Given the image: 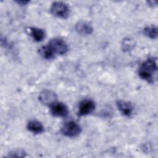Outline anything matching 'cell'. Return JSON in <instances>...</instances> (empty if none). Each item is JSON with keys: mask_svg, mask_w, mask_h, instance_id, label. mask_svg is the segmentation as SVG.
Wrapping results in <instances>:
<instances>
[{"mask_svg": "<svg viewBox=\"0 0 158 158\" xmlns=\"http://www.w3.org/2000/svg\"><path fill=\"white\" fill-rule=\"evenodd\" d=\"M95 109V103L91 99H84L78 106V116L87 115L93 112Z\"/></svg>", "mask_w": 158, "mask_h": 158, "instance_id": "cell-6", "label": "cell"}, {"mask_svg": "<svg viewBox=\"0 0 158 158\" xmlns=\"http://www.w3.org/2000/svg\"><path fill=\"white\" fill-rule=\"evenodd\" d=\"M75 30L78 34L81 35H90L93 30V27L89 23L83 21H80L76 24Z\"/></svg>", "mask_w": 158, "mask_h": 158, "instance_id": "cell-9", "label": "cell"}, {"mask_svg": "<svg viewBox=\"0 0 158 158\" xmlns=\"http://www.w3.org/2000/svg\"><path fill=\"white\" fill-rule=\"evenodd\" d=\"M157 70V63L153 58H149L145 60L139 67L138 74L141 78L149 83H154V74Z\"/></svg>", "mask_w": 158, "mask_h": 158, "instance_id": "cell-1", "label": "cell"}, {"mask_svg": "<svg viewBox=\"0 0 158 158\" xmlns=\"http://www.w3.org/2000/svg\"><path fill=\"white\" fill-rule=\"evenodd\" d=\"M48 45L55 54L62 55L65 54L68 51L67 44L64 40L60 38L52 39Z\"/></svg>", "mask_w": 158, "mask_h": 158, "instance_id": "cell-4", "label": "cell"}, {"mask_svg": "<svg viewBox=\"0 0 158 158\" xmlns=\"http://www.w3.org/2000/svg\"><path fill=\"white\" fill-rule=\"evenodd\" d=\"M38 98L42 104L51 106L52 104L56 102L57 99V96L54 92L46 89L40 93Z\"/></svg>", "mask_w": 158, "mask_h": 158, "instance_id": "cell-7", "label": "cell"}, {"mask_svg": "<svg viewBox=\"0 0 158 158\" xmlns=\"http://www.w3.org/2000/svg\"><path fill=\"white\" fill-rule=\"evenodd\" d=\"M17 2L22 5H26L27 3L29 2V1H17Z\"/></svg>", "mask_w": 158, "mask_h": 158, "instance_id": "cell-17", "label": "cell"}, {"mask_svg": "<svg viewBox=\"0 0 158 158\" xmlns=\"http://www.w3.org/2000/svg\"><path fill=\"white\" fill-rule=\"evenodd\" d=\"M148 3L149 4V6H155L157 5V1H148Z\"/></svg>", "mask_w": 158, "mask_h": 158, "instance_id": "cell-16", "label": "cell"}, {"mask_svg": "<svg viewBox=\"0 0 158 158\" xmlns=\"http://www.w3.org/2000/svg\"><path fill=\"white\" fill-rule=\"evenodd\" d=\"M61 131L64 135L67 137L73 138L80 135L81 131V128L75 122L69 121L63 125Z\"/></svg>", "mask_w": 158, "mask_h": 158, "instance_id": "cell-3", "label": "cell"}, {"mask_svg": "<svg viewBox=\"0 0 158 158\" xmlns=\"http://www.w3.org/2000/svg\"><path fill=\"white\" fill-rule=\"evenodd\" d=\"M50 112L54 117H65L69 114V110L65 104L62 102H55L50 106Z\"/></svg>", "mask_w": 158, "mask_h": 158, "instance_id": "cell-5", "label": "cell"}, {"mask_svg": "<svg viewBox=\"0 0 158 158\" xmlns=\"http://www.w3.org/2000/svg\"><path fill=\"white\" fill-rule=\"evenodd\" d=\"M51 13L59 18L66 19L70 14V8L68 4L62 1L54 2L50 8Z\"/></svg>", "mask_w": 158, "mask_h": 158, "instance_id": "cell-2", "label": "cell"}, {"mask_svg": "<svg viewBox=\"0 0 158 158\" xmlns=\"http://www.w3.org/2000/svg\"><path fill=\"white\" fill-rule=\"evenodd\" d=\"M117 106L120 112L123 115L129 117L132 114L133 107L130 102L123 100H119L117 102Z\"/></svg>", "mask_w": 158, "mask_h": 158, "instance_id": "cell-8", "label": "cell"}, {"mask_svg": "<svg viewBox=\"0 0 158 158\" xmlns=\"http://www.w3.org/2000/svg\"><path fill=\"white\" fill-rule=\"evenodd\" d=\"M27 128L28 131L34 134H40L44 130V127L41 122L38 120H33L28 122Z\"/></svg>", "mask_w": 158, "mask_h": 158, "instance_id": "cell-10", "label": "cell"}, {"mask_svg": "<svg viewBox=\"0 0 158 158\" xmlns=\"http://www.w3.org/2000/svg\"><path fill=\"white\" fill-rule=\"evenodd\" d=\"M29 32L33 39L36 42H40L45 38V32L43 29L30 27L29 28Z\"/></svg>", "mask_w": 158, "mask_h": 158, "instance_id": "cell-11", "label": "cell"}, {"mask_svg": "<svg viewBox=\"0 0 158 158\" xmlns=\"http://www.w3.org/2000/svg\"><path fill=\"white\" fill-rule=\"evenodd\" d=\"M39 53L40 56L45 59H53L55 54V53L53 52V51L48 44L41 47L39 49Z\"/></svg>", "mask_w": 158, "mask_h": 158, "instance_id": "cell-12", "label": "cell"}, {"mask_svg": "<svg viewBox=\"0 0 158 158\" xmlns=\"http://www.w3.org/2000/svg\"><path fill=\"white\" fill-rule=\"evenodd\" d=\"M134 45L135 43L132 39L127 38L123 41L122 49L124 51H129L133 48Z\"/></svg>", "mask_w": 158, "mask_h": 158, "instance_id": "cell-14", "label": "cell"}, {"mask_svg": "<svg viewBox=\"0 0 158 158\" xmlns=\"http://www.w3.org/2000/svg\"><path fill=\"white\" fill-rule=\"evenodd\" d=\"M143 33L149 38L156 39L157 37V28L154 25L147 26L143 29Z\"/></svg>", "mask_w": 158, "mask_h": 158, "instance_id": "cell-13", "label": "cell"}, {"mask_svg": "<svg viewBox=\"0 0 158 158\" xmlns=\"http://www.w3.org/2000/svg\"><path fill=\"white\" fill-rule=\"evenodd\" d=\"M9 157H23L25 156V152L21 149H18L14 151L13 152L9 154Z\"/></svg>", "mask_w": 158, "mask_h": 158, "instance_id": "cell-15", "label": "cell"}]
</instances>
